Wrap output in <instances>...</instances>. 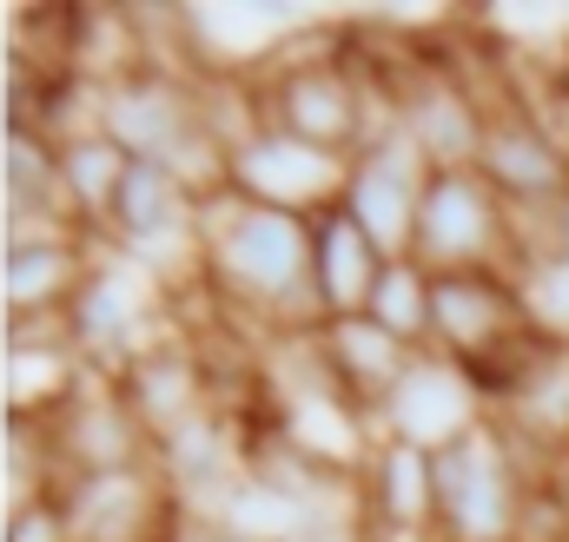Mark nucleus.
Returning <instances> with one entry per match:
<instances>
[{
    "label": "nucleus",
    "mask_w": 569,
    "mask_h": 542,
    "mask_svg": "<svg viewBox=\"0 0 569 542\" xmlns=\"http://www.w3.org/2000/svg\"><path fill=\"white\" fill-rule=\"evenodd\" d=\"M199 245H206V298L219 304V318H252L272 338L325 324L311 284V219L252 205L226 185L199 205Z\"/></svg>",
    "instance_id": "nucleus-1"
},
{
    "label": "nucleus",
    "mask_w": 569,
    "mask_h": 542,
    "mask_svg": "<svg viewBox=\"0 0 569 542\" xmlns=\"http://www.w3.org/2000/svg\"><path fill=\"white\" fill-rule=\"evenodd\" d=\"M430 483H437V542H517L530 476H523L510 436L497 430V416L483 430L457 436L450 450H437Z\"/></svg>",
    "instance_id": "nucleus-2"
},
{
    "label": "nucleus",
    "mask_w": 569,
    "mask_h": 542,
    "mask_svg": "<svg viewBox=\"0 0 569 542\" xmlns=\"http://www.w3.org/2000/svg\"><path fill=\"white\" fill-rule=\"evenodd\" d=\"M411 259L430 278H443V271H510L517 265V205L477 165L430 172L425 199H418Z\"/></svg>",
    "instance_id": "nucleus-3"
},
{
    "label": "nucleus",
    "mask_w": 569,
    "mask_h": 542,
    "mask_svg": "<svg viewBox=\"0 0 569 542\" xmlns=\"http://www.w3.org/2000/svg\"><path fill=\"white\" fill-rule=\"evenodd\" d=\"M430 185V159L411 145V133L398 120H385L378 133L358 145L351 159V179H345V212L371 232V245L385 259H411V239H418V199Z\"/></svg>",
    "instance_id": "nucleus-4"
},
{
    "label": "nucleus",
    "mask_w": 569,
    "mask_h": 542,
    "mask_svg": "<svg viewBox=\"0 0 569 542\" xmlns=\"http://www.w3.org/2000/svg\"><path fill=\"white\" fill-rule=\"evenodd\" d=\"M490 423V398L477 391V378L457 364V358H443V351H418L411 364H405V378H398V391L378 404V436L385 443H411V450H450L457 436H470V430H483Z\"/></svg>",
    "instance_id": "nucleus-5"
},
{
    "label": "nucleus",
    "mask_w": 569,
    "mask_h": 542,
    "mask_svg": "<svg viewBox=\"0 0 569 542\" xmlns=\"http://www.w3.org/2000/svg\"><path fill=\"white\" fill-rule=\"evenodd\" d=\"M345 179H351V159L345 152H325V145H305V139L279 133V127H259L252 139L232 145V192L252 199V205H272V212H298V219H318L345 199Z\"/></svg>",
    "instance_id": "nucleus-6"
},
{
    "label": "nucleus",
    "mask_w": 569,
    "mask_h": 542,
    "mask_svg": "<svg viewBox=\"0 0 569 542\" xmlns=\"http://www.w3.org/2000/svg\"><path fill=\"white\" fill-rule=\"evenodd\" d=\"M206 127V80L140 67L113 87H100V133L127 159H172L186 139Z\"/></svg>",
    "instance_id": "nucleus-7"
},
{
    "label": "nucleus",
    "mask_w": 569,
    "mask_h": 542,
    "mask_svg": "<svg viewBox=\"0 0 569 542\" xmlns=\"http://www.w3.org/2000/svg\"><path fill=\"white\" fill-rule=\"evenodd\" d=\"M523 298L510 271H443L430 278V351L457 358L463 371L483 364L490 351H503L510 338H523Z\"/></svg>",
    "instance_id": "nucleus-8"
},
{
    "label": "nucleus",
    "mask_w": 569,
    "mask_h": 542,
    "mask_svg": "<svg viewBox=\"0 0 569 542\" xmlns=\"http://www.w3.org/2000/svg\"><path fill=\"white\" fill-rule=\"evenodd\" d=\"M47 443H53L60 483H67V476H93V470L152 463V430L133 416V404L120 398V384L100 378V371L73 391V404L47 416Z\"/></svg>",
    "instance_id": "nucleus-9"
},
{
    "label": "nucleus",
    "mask_w": 569,
    "mask_h": 542,
    "mask_svg": "<svg viewBox=\"0 0 569 542\" xmlns=\"http://www.w3.org/2000/svg\"><path fill=\"white\" fill-rule=\"evenodd\" d=\"M60 510H67L73 542H159L166 523L179 516V496L166 490V476L152 463H133V470L67 476Z\"/></svg>",
    "instance_id": "nucleus-10"
},
{
    "label": "nucleus",
    "mask_w": 569,
    "mask_h": 542,
    "mask_svg": "<svg viewBox=\"0 0 569 542\" xmlns=\"http://www.w3.org/2000/svg\"><path fill=\"white\" fill-rule=\"evenodd\" d=\"M477 172L517 205V212H543L569 192V145L557 139V127L537 107H503L490 113V133L477 152Z\"/></svg>",
    "instance_id": "nucleus-11"
},
{
    "label": "nucleus",
    "mask_w": 569,
    "mask_h": 542,
    "mask_svg": "<svg viewBox=\"0 0 569 542\" xmlns=\"http://www.w3.org/2000/svg\"><path fill=\"white\" fill-rule=\"evenodd\" d=\"M93 232H7V318L13 324H67V304L87 278Z\"/></svg>",
    "instance_id": "nucleus-12"
},
{
    "label": "nucleus",
    "mask_w": 569,
    "mask_h": 542,
    "mask_svg": "<svg viewBox=\"0 0 569 542\" xmlns=\"http://www.w3.org/2000/svg\"><path fill=\"white\" fill-rule=\"evenodd\" d=\"M358 523H365V536L437 542V483H430L425 450L378 436V450L358 476Z\"/></svg>",
    "instance_id": "nucleus-13"
},
{
    "label": "nucleus",
    "mask_w": 569,
    "mask_h": 542,
    "mask_svg": "<svg viewBox=\"0 0 569 542\" xmlns=\"http://www.w3.org/2000/svg\"><path fill=\"white\" fill-rule=\"evenodd\" d=\"M120 398L133 404L146 430H152V443L166 436V430H179V423H192L199 410H219V384H212V364L199 358V351H186V344H172V338H159L152 351H140L120 378Z\"/></svg>",
    "instance_id": "nucleus-14"
},
{
    "label": "nucleus",
    "mask_w": 569,
    "mask_h": 542,
    "mask_svg": "<svg viewBox=\"0 0 569 542\" xmlns=\"http://www.w3.org/2000/svg\"><path fill=\"white\" fill-rule=\"evenodd\" d=\"M385 265H391V259L371 245V232H365L345 205H331V212L311 219V284H318L325 324H331V318H365V304H371Z\"/></svg>",
    "instance_id": "nucleus-15"
},
{
    "label": "nucleus",
    "mask_w": 569,
    "mask_h": 542,
    "mask_svg": "<svg viewBox=\"0 0 569 542\" xmlns=\"http://www.w3.org/2000/svg\"><path fill=\"white\" fill-rule=\"evenodd\" d=\"M318 351H325V371H331V384L351 398V404H365L378 416V404L398 391V378H405V364L418 358V351H405L385 324H371V318H331V324H318Z\"/></svg>",
    "instance_id": "nucleus-16"
},
{
    "label": "nucleus",
    "mask_w": 569,
    "mask_h": 542,
    "mask_svg": "<svg viewBox=\"0 0 569 542\" xmlns=\"http://www.w3.org/2000/svg\"><path fill=\"white\" fill-rule=\"evenodd\" d=\"M127 165H133V159H127L107 133H80V139L60 145V192H67V212H73L80 232H100V225H107Z\"/></svg>",
    "instance_id": "nucleus-17"
},
{
    "label": "nucleus",
    "mask_w": 569,
    "mask_h": 542,
    "mask_svg": "<svg viewBox=\"0 0 569 542\" xmlns=\"http://www.w3.org/2000/svg\"><path fill=\"white\" fill-rule=\"evenodd\" d=\"M365 318L385 324L405 351H430V271L418 259H391L378 271V291H371Z\"/></svg>",
    "instance_id": "nucleus-18"
},
{
    "label": "nucleus",
    "mask_w": 569,
    "mask_h": 542,
    "mask_svg": "<svg viewBox=\"0 0 569 542\" xmlns=\"http://www.w3.org/2000/svg\"><path fill=\"white\" fill-rule=\"evenodd\" d=\"M517 278V298H523V318L543 344L569 351V252H543L530 265L510 271Z\"/></svg>",
    "instance_id": "nucleus-19"
},
{
    "label": "nucleus",
    "mask_w": 569,
    "mask_h": 542,
    "mask_svg": "<svg viewBox=\"0 0 569 542\" xmlns=\"http://www.w3.org/2000/svg\"><path fill=\"white\" fill-rule=\"evenodd\" d=\"M7 542H73L67 510H60V490H40V496L7 503Z\"/></svg>",
    "instance_id": "nucleus-20"
},
{
    "label": "nucleus",
    "mask_w": 569,
    "mask_h": 542,
    "mask_svg": "<svg viewBox=\"0 0 569 542\" xmlns=\"http://www.w3.org/2000/svg\"><path fill=\"white\" fill-rule=\"evenodd\" d=\"M159 542H246V536H232L226 523H212V516H192V510H179L172 523H166V536Z\"/></svg>",
    "instance_id": "nucleus-21"
},
{
    "label": "nucleus",
    "mask_w": 569,
    "mask_h": 542,
    "mask_svg": "<svg viewBox=\"0 0 569 542\" xmlns=\"http://www.w3.org/2000/svg\"><path fill=\"white\" fill-rule=\"evenodd\" d=\"M543 232H550V252H569V192L557 205H543Z\"/></svg>",
    "instance_id": "nucleus-22"
},
{
    "label": "nucleus",
    "mask_w": 569,
    "mask_h": 542,
    "mask_svg": "<svg viewBox=\"0 0 569 542\" xmlns=\"http://www.w3.org/2000/svg\"><path fill=\"white\" fill-rule=\"evenodd\" d=\"M305 542H365V530H311Z\"/></svg>",
    "instance_id": "nucleus-23"
}]
</instances>
